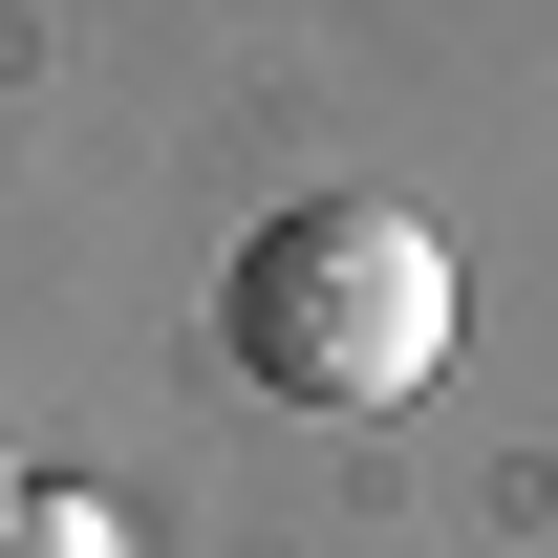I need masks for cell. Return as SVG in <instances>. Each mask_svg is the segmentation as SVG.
Instances as JSON below:
<instances>
[{
	"label": "cell",
	"instance_id": "cell-1",
	"mask_svg": "<svg viewBox=\"0 0 558 558\" xmlns=\"http://www.w3.org/2000/svg\"><path fill=\"white\" fill-rule=\"evenodd\" d=\"M215 344H236V387H279V409H409L429 365H451V236L387 215V194H301V215L236 236Z\"/></svg>",
	"mask_w": 558,
	"mask_h": 558
},
{
	"label": "cell",
	"instance_id": "cell-2",
	"mask_svg": "<svg viewBox=\"0 0 558 558\" xmlns=\"http://www.w3.org/2000/svg\"><path fill=\"white\" fill-rule=\"evenodd\" d=\"M0 558H130V537H108L86 494H22V515H0Z\"/></svg>",
	"mask_w": 558,
	"mask_h": 558
},
{
	"label": "cell",
	"instance_id": "cell-3",
	"mask_svg": "<svg viewBox=\"0 0 558 558\" xmlns=\"http://www.w3.org/2000/svg\"><path fill=\"white\" fill-rule=\"evenodd\" d=\"M0 515H22V473H0Z\"/></svg>",
	"mask_w": 558,
	"mask_h": 558
}]
</instances>
